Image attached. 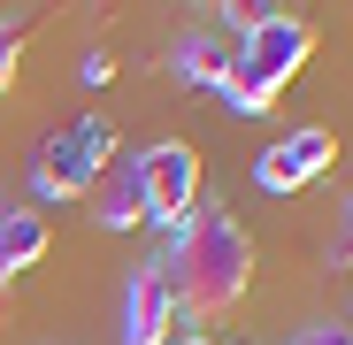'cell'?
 I'll return each mask as SVG.
<instances>
[{
	"mask_svg": "<svg viewBox=\"0 0 353 345\" xmlns=\"http://www.w3.org/2000/svg\"><path fill=\"white\" fill-rule=\"evenodd\" d=\"M345 222H353V215H345Z\"/></svg>",
	"mask_w": 353,
	"mask_h": 345,
	"instance_id": "obj_14",
	"label": "cell"
},
{
	"mask_svg": "<svg viewBox=\"0 0 353 345\" xmlns=\"http://www.w3.org/2000/svg\"><path fill=\"white\" fill-rule=\"evenodd\" d=\"M169 337H176V300H169L161 269L146 261L131 276V300H123V345H169Z\"/></svg>",
	"mask_w": 353,
	"mask_h": 345,
	"instance_id": "obj_6",
	"label": "cell"
},
{
	"mask_svg": "<svg viewBox=\"0 0 353 345\" xmlns=\"http://www.w3.org/2000/svg\"><path fill=\"white\" fill-rule=\"evenodd\" d=\"M16 70H23V23H0V92L16 85Z\"/></svg>",
	"mask_w": 353,
	"mask_h": 345,
	"instance_id": "obj_9",
	"label": "cell"
},
{
	"mask_svg": "<svg viewBox=\"0 0 353 345\" xmlns=\"http://www.w3.org/2000/svg\"><path fill=\"white\" fill-rule=\"evenodd\" d=\"M169 345H215V337H200V330H192V337H169Z\"/></svg>",
	"mask_w": 353,
	"mask_h": 345,
	"instance_id": "obj_12",
	"label": "cell"
},
{
	"mask_svg": "<svg viewBox=\"0 0 353 345\" xmlns=\"http://www.w3.org/2000/svg\"><path fill=\"white\" fill-rule=\"evenodd\" d=\"M330 161H338V138H330L323 123H307V131H292V138H276V146L261 154V185H269V192H300V185L323 177Z\"/></svg>",
	"mask_w": 353,
	"mask_h": 345,
	"instance_id": "obj_5",
	"label": "cell"
},
{
	"mask_svg": "<svg viewBox=\"0 0 353 345\" xmlns=\"http://www.w3.org/2000/svg\"><path fill=\"white\" fill-rule=\"evenodd\" d=\"M31 261H46V215L39 207H0V269L23 276Z\"/></svg>",
	"mask_w": 353,
	"mask_h": 345,
	"instance_id": "obj_7",
	"label": "cell"
},
{
	"mask_svg": "<svg viewBox=\"0 0 353 345\" xmlns=\"http://www.w3.org/2000/svg\"><path fill=\"white\" fill-rule=\"evenodd\" d=\"M100 222H108V230H131V222H146V215H139V192L123 185L115 200H100Z\"/></svg>",
	"mask_w": 353,
	"mask_h": 345,
	"instance_id": "obj_10",
	"label": "cell"
},
{
	"mask_svg": "<svg viewBox=\"0 0 353 345\" xmlns=\"http://www.w3.org/2000/svg\"><path fill=\"white\" fill-rule=\"evenodd\" d=\"M307 54H315V31H307L300 16H261V23H246L223 100L239 107V115H269V107L284 100V85L307 70Z\"/></svg>",
	"mask_w": 353,
	"mask_h": 345,
	"instance_id": "obj_2",
	"label": "cell"
},
{
	"mask_svg": "<svg viewBox=\"0 0 353 345\" xmlns=\"http://www.w3.org/2000/svg\"><path fill=\"white\" fill-rule=\"evenodd\" d=\"M131 192H139V215H146V222L185 230V222L200 215V154H192V146H176V138L146 146L139 169H131Z\"/></svg>",
	"mask_w": 353,
	"mask_h": 345,
	"instance_id": "obj_4",
	"label": "cell"
},
{
	"mask_svg": "<svg viewBox=\"0 0 353 345\" xmlns=\"http://www.w3.org/2000/svg\"><path fill=\"white\" fill-rule=\"evenodd\" d=\"M108 161H115V123H108V115H77L70 131L46 138V154L31 169V192L39 200H85Z\"/></svg>",
	"mask_w": 353,
	"mask_h": 345,
	"instance_id": "obj_3",
	"label": "cell"
},
{
	"mask_svg": "<svg viewBox=\"0 0 353 345\" xmlns=\"http://www.w3.org/2000/svg\"><path fill=\"white\" fill-rule=\"evenodd\" d=\"M292 345H353L345 330H307V337H292Z\"/></svg>",
	"mask_w": 353,
	"mask_h": 345,
	"instance_id": "obj_11",
	"label": "cell"
},
{
	"mask_svg": "<svg viewBox=\"0 0 353 345\" xmlns=\"http://www.w3.org/2000/svg\"><path fill=\"white\" fill-rule=\"evenodd\" d=\"M154 269H161L169 300H176V322H223L254 292V238L223 207H200Z\"/></svg>",
	"mask_w": 353,
	"mask_h": 345,
	"instance_id": "obj_1",
	"label": "cell"
},
{
	"mask_svg": "<svg viewBox=\"0 0 353 345\" xmlns=\"http://www.w3.org/2000/svg\"><path fill=\"white\" fill-rule=\"evenodd\" d=\"M230 62H239V39L230 31H200V39H185V54H176L185 85H230Z\"/></svg>",
	"mask_w": 353,
	"mask_h": 345,
	"instance_id": "obj_8",
	"label": "cell"
},
{
	"mask_svg": "<svg viewBox=\"0 0 353 345\" xmlns=\"http://www.w3.org/2000/svg\"><path fill=\"white\" fill-rule=\"evenodd\" d=\"M8 284H16V276H8V269H0V300H8Z\"/></svg>",
	"mask_w": 353,
	"mask_h": 345,
	"instance_id": "obj_13",
	"label": "cell"
}]
</instances>
